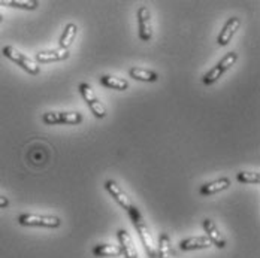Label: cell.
<instances>
[{"label": "cell", "mask_w": 260, "mask_h": 258, "mask_svg": "<svg viewBox=\"0 0 260 258\" xmlns=\"http://www.w3.org/2000/svg\"><path fill=\"white\" fill-rule=\"evenodd\" d=\"M129 216L132 223H133V226H135V229H136V232L139 234V237H141V242H142V245L145 248V252H147L148 258H157V248L154 245V240L151 237V233L148 230L147 224L142 219V215H141L139 209L136 207L133 212H130Z\"/></svg>", "instance_id": "6da1fadb"}, {"label": "cell", "mask_w": 260, "mask_h": 258, "mask_svg": "<svg viewBox=\"0 0 260 258\" xmlns=\"http://www.w3.org/2000/svg\"><path fill=\"white\" fill-rule=\"evenodd\" d=\"M18 224L26 227H47V229H57L60 227L61 221L58 216L52 215H35V213H23L18 216Z\"/></svg>", "instance_id": "7a4b0ae2"}, {"label": "cell", "mask_w": 260, "mask_h": 258, "mask_svg": "<svg viewBox=\"0 0 260 258\" xmlns=\"http://www.w3.org/2000/svg\"><path fill=\"white\" fill-rule=\"evenodd\" d=\"M3 55L9 60H12L14 63H17L20 67H23L26 72H28L30 75H38L39 73V66L35 60L28 58L27 55H24L23 52H20L17 48L14 47H5L3 48Z\"/></svg>", "instance_id": "3957f363"}, {"label": "cell", "mask_w": 260, "mask_h": 258, "mask_svg": "<svg viewBox=\"0 0 260 258\" xmlns=\"http://www.w3.org/2000/svg\"><path fill=\"white\" fill-rule=\"evenodd\" d=\"M79 91L84 97V100L87 102L88 107L91 109V112L94 114L96 118H105L106 117V107L104 106V103L96 97L94 91L91 90V87L88 84H81L79 85Z\"/></svg>", "instance_id": "277c9868"}, {"label": "cell", "mask_w": 260, "mask_h": 258, "mask_svg": "<svg viewBox=\"0 0 260 258\" xmlns=\"http://www.w3.org/2000/svg\"><path fill=\"white\" fill-rule=\"evenodd\" d=\"M82 115L78 112H47L44 114L45 124H79Z\"/></svg>", "instance_id": "5b68a950"}, {"label": "cell", "mask_w": 260, "mask_h": 258, "mask_svg": "<svg viewBox=\"0 0 260 258\" xmlns=\"http://www.w3.org/2000/svg\"><path fill=\"white\" fill-rule=\"evenodd\" d=\"M105 187H106V190L109 191V194L115 199V202L120 205V206L123 207V209H126L127 210V213L130 212H133L136 206L132 203V200H130V197L117 185V182L115 181H106L105 183Z\"/></svg>", "instance_id": "8992f818"}, {"label": "cell", "mask_w": 260, "mask_h": 258, "mask_svg": "<svg viewBox=\"0 0 260 258\" xmlns=\"http://www.w3.org/2000/svg\"><path fill=\"white\" fill-rule=\"evenodd\" d=\"M138 26H139L141 41H150L151 36H153V27H151L150 11L145 6H141L139 11H138Z\"/></svg>", "instance_id": "52a82bcc"}, {"label": "cell", "mask_w": 260, "mask_h": 258, "mask_svg": "<svg viewBox=\"0 0 260 258\" xmlns=\"http://www.w3.org/2000/svg\"><path fill=\"white\" fill-rule=\"evenodd\" d=\"M204 229L207 232V237L209 239L211 245H215L218 249H223L226 246V239L223 237V234L217 229L212 219H208V218L204 219Z\"/></svg>", "instance_id": "ba28073f"}, {"label": "cell", "mask_w": 260, "mask_h": 258, "mask_svg": "<svg viewBox=\"0 0 260 258\" xmlns=\"http://www.w3.org/2000/svg\"><path fill=\"white\" fill-rule=\"evenodd\" d=\"M239 26H241V21H239V18H236V17L229 18V21L226 23V26L223 27V30L220 31V34H218V38H217V42H218V45H221V47H226V45L231 42V39L234 38L235 31L239 28Z\"/></svg>", "instance_id": "9c48e42d"}, {"label": "cell", "mask_w": 260, "mask_h": 258, "mask_svg": "<svg viewBox=\"0 0 260 258\" xmlns=\"http://www.w3.org/2000/svg\"><path fill=\"white\" fill-rule=\"evenodd\" d=\"M118 240H120V248L124 258H138V251L133 245V240L130 234L126 230H118Z\"/></svg>", "instance_id": "30bf717a"}, {"label": "cell", "mask_w": 260, "mask_h": 258, "mask_svg": "<svg viewBox=\"0 0 260 258\" xmlns=\"http://www.w3.org/2000/svg\"><path fill=\"white\" fill-rule=\"evenodd\" d=\"M211 246L209 239L205 236H196V237H188L184 239L180 243V248L182 251H193V249H207Z\"/></svg>", "instance_id": "8fae6325"}, {"label": "cell", "mask_w": 260, "mask_h": 258, "mask_svg": "<svg viewBox=\"0 0 260 258\" xmlns=\"http://www.w3.org/2000/svg\"><path fill=\"white\" fill-rule=\"evenodd\" d=\"M68 57H69V50L58 48V50H52V51L38 52L36 54V61L38 63H51V61L66 60Z\"/></svg>", "instance_id": "7c38bea8"}, {"label": "cell", "mask_w": 260, "mask_h": 258, "mask_svg": "<svg viewBox=\"0 0 260 258\" xmlns=\"http://www.w3.org/2000/svg\"><path fill=\"white\" fill-rule=\"evenodd\" d=\"M231 187V179L229 178H220L217 181L209 182L202 185L201 188V194L202 196H211V194H215V193H220L223 190H228Z\"/></svg>", "instance_id": "4fadbf2b"}, {"label": "cell", "mask_w": 260, "mask_h": 258, "mask_svg": "<svg viewBox=\"0 0 260 258\" xmlns=\"http://www.w3.org/2000/svg\"><path fill=\"white\" fill-rule=\"evenodd\" d=\"M94 257H120L123 255L121 248L117 245H96L93 248Z\"/></svg>", "instance_id": "5bb4252c"}, {"label": "cell", "mask_w": 260, "mask_h": 258, "mask_svg": "<svg viewBox=\"0 0 260 258\" xmlns=\"http://www.w3.org/2000/svg\"><path fill=\"white\" fill-rule=\"evenodd\" d=\"M171 255H172L171 237L168 233H161L157 246V258H171Z\"/></svg>", "instance_id": "9a60e30c"}, {"label": "cell", "mask_w": 260, "mask_h": 258, "mask_svg": "<svg viewBox=\"0 0 260 258\" xmlns=\"http://www.w3.org/2000/svg\"><path fill=\"white\" fill-rule=\"evenodd\" d=\"M130 77L138 79V81H144V82H156L158 79V75L151 72V70H147V69H141V67H132L129 70Z\"/></svg>", "instance_id": "2e32d148"}, {"label": "cell", "mask_w": 260, "mask_h": 258, "mask_svg": "<svg viewBox=\"0 0 260 258\" xmlns=\"http://www.w3.org/2000/svg\"><path fill=\"white\" fill-rule=\"evenodd\" d=\"M101 84L108 87V88H114V90H120V91H124L129 87L127 81H124L121 78L109 77V75H105V77L101 78Z\"/></svg>", "instance_id": "e0dca14e"}, {"label": "cell", "mask_w": 260, "mask_h": 258, "mask_svg": "<svg viewBox=\"0 0 260 258\" xmlns=\"http://www.w3.org/2000/svg\"><path fill=\"white\" fill-rule=\"evenodd\" d=\"M77 30H78V27L75 26V24H72V23L66 26L61 38H60V48L68 50L71 47V44L74 42V39L77 36Z\"/></svg>", "instance_id": "ac0fdd59"}, {"label": "cell", "mask_w": 260, "mask_h": 258, "mask_svg": "<svg viewBox=\"0 0 260 258\" xmlns=\"http://www.w3.org/2000/svg\"><path fill=\"white\" fill-rule=\"evenodd\" d=\"M0 5L31 11V9H36L39 6V2H36V0H0Z\"/></svg>", "instance_id": "d6986e66"}, {"label": "cell", "mask_w": 260, "mask_h": 258, "mask_svg": "<svg viewBox=\"0 0 260 258\" xmlns=\"http://www.w3.org/2000/svg\"><path fill=\"white\" fill-rule=\"evenodd\" d=\"M236 60H238V55H236V52H229L228 55H224L221 60H220V63L217 64L223 72H226V70H229L232 66H234L235 63H236Z\"/></svg>", "instance_id": "ffe728a7"}, {"label": "cell", "mask_w": 260, "mask_h": 258, "mask_svg": "<svg viewBox=\"0 0 260 258\" xmlns=\"http://www.w3.org/2000/svg\"><path fill=\"white\" fill-rule=\"evenodd\" d=\"M238 181L244 183H259L260 175L257 172H241L238 173Z\"/></svg>", "instance_id": "44dd1931"}, {"label": "cell", "mask_w": 260, "mask_h": 258, "mask_svg": "<svg viewBox=\"0 0 260 258\" xmlns=\"http://www.w3.org/2000/svg\"><path fill=\"white\" fill-rule=\"evenodd\" d=\"M224 72L218 67V66H215L214 69H211L208 73H205L204 75V84H207V85H211V84H214V82H217L221 75H223Z\"/></svg>", "instance_id": "7402d4cb"}, {"label": "cell", "mask_w": 260, "mask_h": 258, "mask_svg": "<svg viewBox=\"0 0 260 258\" xmlns=\"http://www.w3.org/2000/svg\"><path fill=\"white\" fill-rule=\"evenodd\" d=\"M8 206H9V200H8V197L0 196V207H8Z\"/></svg>", "instance_id": "603a6c76"}, {"label": "cell", "mask_w": 260, "mask_h": 258, "mask_svg": "<svg viewBox=\"0 0 260 258\" xmlns=\"http://www.w3.org/2000/svg\"><path fill=\"white\" fill-rule=\"evenodd\" d=\"M3 21V17H2V14H0V23Z\"/></svg>", "instance_id": "cb8c5ba5"}]
</instances>
